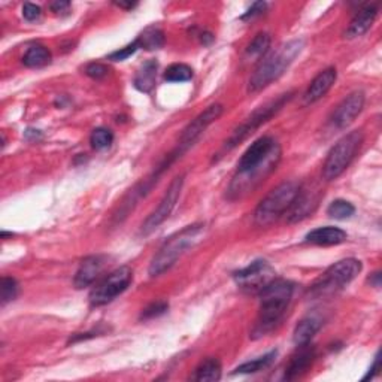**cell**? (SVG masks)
Instances as JSON below:
<instances>
[{
	"mask_svg": "<svg viewBox=\"0 0 382 382\" xmlns=\"http://www.w3.org/2000/svg\"><path fill=\"white\" fill-rule=\"evenodd\" d=\"M294 293V284L287 280H275L266 285L260 294L259 318L251 332L252 339H259L273 332L287 312Z\"/></svg>",
	"mask_w": 382,
	"mask_h": 382,
	"instance_id": "6da1fadb",
	"label": "cell"
},
{
	"mask_svg": "<svg viewBox=\"0 0 382 382\" xmlns=\"http://www.w3.org/2000/svg\"><path fill=\"white\" fill-rule=\"evenodd\" d=\"M305 42L302 39H293L281 45L280 48L263 57V60L251 75L248 83L250 93H259L269 87L276 79H280L288 67L293 64L296 57L302 53Z\"/></svg>",
	"mask_w": 382,
	"mask_h": 382,
	"instance_id": "7a4b0ae2",
	"label": "cell"
},
{
	"mask_svg": "<svg viewBox=\"0 0 382 382\" xmlns=\"http://www.w3.org/2000/svg\"><path fill=\"white\" fill-rule=\"evenodd\" d=\"M205 224L196 223L184 227L178 233L170 236L149 263V276H158L169 271L185 252L193 248L203 236Z\"/></svg>",
	"mask_w": 382,
	"mask_h": 382,
	"instance_id": "3957f363",
	"label": "cell"
},
{
	"mask_svg": "<svg viewBox=\"0 0 382 382\" xmlns=\"http://www.w3.org/2000/svg\"><path fill=\"white\" fill-rule=\"evenodd\" d=\"M300 187L302 185L296 181H285L275 187L256 207V212H254L256 224L268 227L278 221L292 207Z\"/></svg>",
	"mask_w": 382,
	"mask_h": 382,
	"instance_id": "277c9868",
	"label": "cell"
},
{
	"mask_svg": "<svg viewBox=\"0 0 382 382\" xmlns=\"http://www.w3.org/2000/svg\"><path fill=\"white\" fill-rule=\"evenodd\" d=\"M362 269L363 264L357 259H345L334 263L311 285L308 294L311 299H321L336 294L345 285L355 280Z\"/></svg>",
	"mask_w": 382,
	"mask_h": 382,
	"instance_id": "5b68a950",
	"label": "cell"
},
{
	"mask_svg": "<svg viewBox=\"0 0 382 382\" xmlns=\"http://www.w3.org/2000/svg\"><path fill=\"white\" fill-rule=\"evenodd\" d=\"M363 144V133L362 132H351L345 135L338 144L330 149L326 161L322 166V177L327 181L336 179L351 165V161L355 158L358 149Z\"/></svg>",
	"mask_w": 382,
	"mask_h": 382,
	"instance_id": "8992f818",
	"label": "cell"
},
{
	"mask_svg": "<svg viewBox=\"0 0 382 382\" xmlns=\"http://www.w3.org/2000/svg\"><path fill=\"white\" fill-rule=\"evenodd\" d=\"M292 99H293V93H285V95H281L278 99L271 100L266 103V105L254 111L250 117L239 127H236L233 133L230 135V137L226 141L224 149L230 151V149H233L235 146L244 142L247 137H250L254 132L260 129L264 123H268L271 118H273L275 115L280 112Z\"/></svg>",
	"mask_w": 382,
	"mask_h": 382,
	"instance_id": "52a82bcc",
	"label": "cell"
},
{
	"mask_svg": "<svg viewBox=\"0 0 382 382\" xmlns=\"http://www.w3.org/2000/svg\"><path fill=\"white\" fill-rule=\"evenodd\" d=\"M133 281V271L129 266H121V268L115 269L108 276L96 284L93 288L88 299L91 306H105L111 303L115 297H118L124 293Z\"/></svg>",
	"mask_w": 382,
	"mask_h": 382,
	"instance_id": "ba28073f",
	"label": "cell"
},
{
	"mask_svg": "<svg viewBox=\"0 0 382 382\" xmlns=\"http://www.w3.org/2000/svg\"><path fill=\"white\" fill-rule=\"evenodd\" d=\"M280 160H281V146L275 144L269 157L266 158V161L261 166H259L257 169H254L248 173H244V175H239L238 173L235 179L231 181L230 189H228V193L231 194V198L240 199V198H244L245 194H248L250 191H252L254 189L257 187V185H260L276 169L278 163H280Z\"/></svg>",
	"mask_w": 382,
	"mask_h": 382,
	"instance_id": "9c48e42d",
	"label": "cell"
},
{
	"mask_svg": "<svg viewBox=\"0 0 382 382\" xmlns=\"http://www.w3.org/2000/svg\"><path fill=\"white\" fill-rule=\"evenodd\" d=\"M275 269L266 260L252 261L247 268L233 275L240 290L245 293H260L271 281L275 280Z\"/></svg>",
	"mask_w": 382,
	"mask_h": 382,
	"instance_id": "30bf717a",
	"label": "cell"
},
{
	"mask_svg": "<svg viewBox=\"0 0 382 382\" xmlns=\"http://www.w3.org/2000/svg\"><path fill=\"white\" fill-rule=\"evenodd\" d=\"M182 185H184V175L177 177L175 179L170 182V185L168 187L163 198H161L158 206L156 207V210L151 214L148 215V218L144 221L142 228H141L142 235H145V236L149 235L161 223L166 221L168 217L172 214L173 207H175V205H177V202L179 199L181 191H182Z\"/></svg>",
	"mask_w": 382,
	"mask_h": 382,
	"instance_id": "8fae6325",
	"label": "cell"
},
{
	"mask_svg": "<svg viewBox=\"0 0 382 382\" xmlns=\"http://www.w3.org/2000/svg\"><path fill=\"white\" fill-rule=\"evenodd\" d=\"M224 112L223 105H219V103H215V105H211L210 108H206L202 114H199L198 117H196L187 127H185L179 142L177 145V148L184 154L187 153L189 149L199 141V137L205 133V130L210 127L214 121H217L219 117H221Z\"/></svg>",
	"mask_w": 382,
	"mask_h": 382,
	"instance_id": "7c38bea8",
	"label": "cell"
},
{
	"mask_svg": "<svg viewBox=\"0 0 382 382\" xmlns=\"http://www.w3.org/2000/svg\"><path fill=\"white\" fill-rule=\"evenodd\" d=\"M321 200V190L317 187H300L296 199L287 212L288 223H299L314 212Z\"/></svg>",
	"mask_w": 382,
	"mask_h": 382,
	"instance_id": "4fadbf2b",
	"label": "cell"
},
{
	"mask_svg": "<svg viewBox=\"0 0 382 382\" xmlns=\"http://www.w3.org/2000/svg\"><path fill=\"white\" fill-rule=\"evenodd\" d=\"M275 144L276 141H273L271 136H263L257 139V141L244 153V156L240 157L238 163L239 175H244V173H248L254 169H257L259 166H261L266 161V158L269 157Z\"/></svg>",
	"mask_w": 382,
	"mask_h": 382,
	"instance_id": "5bb4252c",
	"label": "cell"
},
{
	"mask_svg": "<svg viewBox=\"0 0 382 382\" xmlns=\"http://www.w3.org/2000/svg\"><path fill=\"white\" fill-rule=\"evenodd\" d=\"M364 107V93L354 91L350 96H346L332 114V124L336 129H345L348 127L357 117L358 114L363 111Z\"/></svg>",
	"mask_w": 382,
	"mask_h": 382,
	"instance_id": "9a60e30c",
	"label": "cell"
},
{
	"mask_svg": "<svg viewBox=\"0 0 382 382\" xmlns=\"http://www.w3.org/2000/svg\"><path fill=\"white\" fill-rule=\"evenodd\" d=\"M108 260L109 259L107 256H100V254H97V256H90L81 261L74 280L75 287L81 290V288H86L95 282L102 275V272L105 271L108 266Z\"/></svg>",
	"mask_w": 382,
	"mask_h": 382,
	"instance_id": "2e32d148",
	"label": "cell"
},
{
	"mask_svg": "<svg viewBox=\"0 0 382 382\" xmlns=\"http://www.w3.org/2000/svg\"><path fill=\"white\" fill-rule=\"evenodd\" d=\"M315 346H312L311 343H305V345H299L297 351L293 354L290 363L285 367V379H296L299 376H302L303 374H306L309 367L312 366L315 360Z\"/></svg>",
	"mask_w": 382,
	"mask_h": 382,
	"instance_id": "e0dca14e",
	"label": "cell"
},
{
	"mask_svg": "<svg viewBox=\"0 0 382 382\" xmlns=\"http://www.w3.org/2000/svg\"><path fill=\"white\" fill-rule=\"evenodd\" d=\"M336 78H338L336 69L334 67L324 69V71L320 72L308 87L305 93V103L309 105V103H315L320 99H322L333 87V84L336 83Z\"/></svg>",
	"mask_w": 382,
	"mask_h": 382,
	"instance_id": "ac0fdd59",
	"label": "cell"
},
{
	"mask_svg": "<svg viewBox=\"0 0 382 382\" xmlns=\"http://www.w3.org/2000/svg\"><path fill=\"white\" fill-rule=\"evenodd\" d=\"M376 15H378V5L370 4L362 8L351 20L350 27L345 32V38L354 39L358 36H363V34L367 33L369 29L372 27V25L376 20Z\"/></svg>",
	"mask_w": 382,
	"mask_h": 382,
	"instance_id": "d6986e66",
	"label": "cell"
},
{
	"mask_svg": "<svg viewBox=\"0 0 382 382\" xmlns=\"http://www.w3.org/2000/svg\"><path fill=\"white\" fill-rule=\"evenodd\" d=\"M346 238H348V235H346L342 228L327 226L309 231L306 235V242L308 244H314L320 247H332L343 244Z\"/></svg>",
	"mask_w": 382,
	"mask_h": 382,
	"instance_id": "ffe728a7",
	"label": "cell"
},
{
	"mask_svg": "<svg viewBox=\"0 0 382 382\" xmlns=\"http://www.w3.org/2000/svg\"><path fill=\"white\" fill-rule=\"evenodd\" d=\"M321 327H322V321H321V318H318L315 315H308V317L302 318L297 322V326L293 333L294 343L297 346L311 343V341L314 339V336L320 332Z\"/></svg>",
	"mask_w": 382,
	"mask_h": 382,
	"instance_id": "44dd1931",
	"label": "cell"
},
{
	"mask_svg": "<svg viewBox=\"0 0 382 382\" xmlns=\"http://www.w3.org/2000/svg\"><path fill=\"white\" fill-rule=\"evenodd\" d=\"M157 69H158V63L156 60L145 62L135 76V81H133L135 87L142 93H151V90L156 86Z\"/></svg>",
	"mask_w": 382,
	"mask_h": 382,
	"instance_id": "7402d4cb",
	"label": "cell"
},
{
	"mask_svg": "<svg viewBox=\"0 0 382 382\" xmlns=\"http://www.w3.org/2000/svg\"><path fill=\"white\" fill-rule=\"evenodd\" d=\"M221 374H223L221 363H219L217 358L210 357L196 367L191 379L199 382H215L221 379Z\"/></svg>",
	"mask_w": 382,
	"mask_h": 382,
	"instance_id": "603a6c76",
	"label": "cell"
},
{
	"mask_svg": "<svg viewBox=\"0 0 382 382\" xmlns=\"http://www.w3.org/2000/svg\"><path fill=\"white\" fill-rule=\"evenodd\" d=\"M50 62H51V53L48 51L46 46L39 43L32 45L26 51L25 57H22V63H25V66L32 69L43 67L46 64H50Z\"/></svg>",
	"mask_w": 382,
	"mask_h": 382,
	"instance_id": "cb8c5ba5",
	"label": "cell"
},
{
	"mask_svg": "<svg viewBox=\"0 0 382 382\" xmlns=\"http://www.w3.org/2000/svg\"><path fill=\"white\" fill-rule=\"evenodd\" d=\"M136 41L139 43V48H144L146 51H156L165 45V33L158 27L151 26L146 27L141 34H139V38Z\"/></svg>",
	"mask_w": 382,
	"mask_h": 382,
	"instance_id": "d4e9b609",
	"label": "cell"
},
{
	"mask_svg": "<svg viewBox=\"0 0 382 382\" xmlns=\"http://www.w3.org/2000/svg\"><path fill=\"white\" fill-rule=\"evenodd\" d=\"M271 48V36L268 33H259L256 34V38L251 41L248 45V48L245 51L247 59L250 60H260L264 54L269 51Z\"/></svg>",
	"mask_w": 382,
	"mask_h": 382,
	"instance_id": "484cf974",
	"label": "cell"
},
{
	"mask_svg": "<svg viewBox=\"0 0 382 382\" xmlns=\"http://www.w3.org/2000/svg\"><path fill=\"white\" fill-rule=\"evenodd\" d=\"M276 351H271L268 354H264L263 357H259L256 358V360L252 362H247L244 364H240L235 369V374H244V375H248V374H257L260 372V370H264L268 369L273 362H275V357H276Z\"/></svg>",
	"mask_w": 382,
	"mask_h": 382,
	"instance_id": "4316f807",
	"label": "cell"
},
{
	"mask_svg": "<svg viewBox=\"0 0 382 382\" xmlns=\"http://www.w3.org/2000/svg\"><path fill=\"white\" fill-rule=\"evenodd\" d=\"M193 78V69L184 63H175L170 64L166 72H165V79L168 83H187Z\"/></svg>",
	"mask_w": 382,
	"mask_h": 382,
	"instance_id": "83f0119b",
	"label": "cell"
},
{
	"mask_svg": "<svg viewBox=\"0 0 382 382\" xmlns=\"http://www.w3.org/2000/svg\"><path fill=\"white\" fill-rule=\"evenodd\" d=\"M355 212V207L353 203L338 199L330 203V206L327 207V214L334 218V219H346L351 218Z\"/></svg>",
	"mask_w": 382,
	"mask_h": 382,
	"instance_id": "f1b7e54d",
	"label": "cell"
},
{
	"mask_svg": "<svg viewBox=\"0 0 382 382\" xmlns=\"http://www.w3.org/2000/svg\"><path fill=\"white\" fill-rule=\"evenodd\" d=\"M112 142H114L112 132L108 129H103V127H99V129L93 130V133L90 136V144L93 148L97 149V151L109 148Z\"/></svg>",
	"mask_w": 382,
	"mask_h": 382,
	"instance_id": "f546056e",
	"label": "cell"
},
{
	"mask_svg": "<svg viewBox=\"0 0 382 382\" xmlns=\"http://www.w3.org/2000/svg\"><path fill=\"white\" fill-rule=\"evenodd\" d=\"M0 299H2V305H6L17 297L18 294V282L11 276H4L2 282H0Z\"/></svg>",
	"mask_w": 382,
	"mask_h": 382,
	"instance_id": "4dcf8cb0",
	"label": "cell"
},
{
	"mask_svg": "<svg viewBox=\"0 0 382 382\" xmlns=\"http://www.w3.org/2000/svg\"><path fill=\"white\" fill-rule=\"evenodd\" d=\"M169 309V303L166 302H154L151 305H148L141 314V320H153L160 315L166 314V311Z\"/></svg>",
	"mask_w": 382,
	"mask_h": 382,
	"instance_id": "1f68e13d",
	"label": "cell"
},
{
	"mask_svg": "<svg viewBox=\"0 0 382 382\" xmlns=\"http://www.w3.org/2000/svg\"><path fill=\"white\" fill-rule=\"evenodd\" d=\"M137 50H139V43H137V41H133L132 43L125 45L124 48H120L118 51H114L112 54H109V60H112V62H123L125 59H129V57L133 55Z\"/></svg>",
	"mask_w": 382,
	"mask_h": 382,
	"instance_id": "d6a6232c",
	"label": "cell"
},
{
	"mask_svg": "<svg viewBox=\"0 0 382 382\" xmlns=\"http://www.w3.org/2000/svg\"><path fill=\"white\" fill-rule=\"evenodd\" d=\"M86 74L93 79H102L109 74V69L103 63H90L86 67Z\"/></svg>",
	"mask_w": 382,
	"mask_h": 382,
	"instance_id": "836d02e7",
	"label": "cell"
},
{
	"mask_svg": "<svg viewBox=\"0 0 382 382\" xmlns=\"http://www.w3.org/2000/svg\"><path fill=\"white\" fill-rule=\"evenodd\" d=\"M22 17L27 21L38 20L41 17V8L33 4H25V6H22Z\"/></svg>",
	"mask_w": 382,
	"mask_h": 382,
	"instance_id": "e575fe53",
	"label": "cell"
},
{
	"mask_svg": "<svg viewBox=\"0 0 382 382\" xmlns=\"http://www.w3.org/2000/svg\"><path fill=\"white\" fill-rule=\"evenodd\" d=\"M266 6H268V4H266V2H256V4H254V5L247 11V13L240 17V18H242V20H248V18L257 17V15H260L261 13H264Z\"/></svg>",
	"mask_w": 382,
	"mask_h": 382,
	"instance_id": "d590c367",
	"label": "cell"
},
{
	"mask_svg": "<svg viewBox=\"0 0 382 382\" xmlns=\"http://www.w3.org/2000/svg\"><path fill=\"white\" fill-rule=\"evenodd\" d=\"M50 8H51L53 13H55V14H66L69 11V8H71V4L63 2V0H59V2H53L50 5Z\"/></svg>",
	"mask_w": 382,
	"mask_h": 382,
	"instance_id": "8d00e7d4",
	"label": "cell"
},
{
	"mask_svg": "<svg viewBox=\"0 0 382 382\" xmlns=\"http://www.w3.org/2000/svg\"><path fill=\"white\" fill-rule=\"evenodd\" d=\"M378 372H379V354H376V357H375V362H374V366L372 367H370V370H369V374L364 376V379H372L375 375H378Z\"/></svg>",
	"mask_w": 382,
	"mask_h": 382,
	"instance_id": "74e56055",
	"label": "cell"
},
{
	"mask_svg": "<svg viewBox=\"0 0 382 382\" xmlns=\"http://www.w3.org/2000/svg\"><path fill=\"white\" fill-rule=\"evenodd\" d=\"M214 39H215L214 34L210 33V32H206V33L200 34V41H202L203 45H211L214 42Z\"/></svg>",
	"mask_w": 382,
	"mask_h": 382,
	"instance_id": "f35d334b",
	"label": "cell"
},
{
	"mask_svg": "<svg viewBox=\"0 0 382 382\" xmlns=\"http://www.w3.org/2000/svg\"><path fill=\"white\" fill-rule=\"evenodd\" d=\"M115 5H117L118 8H123V9H133L137 4H135V2H117V4H115Z\"/></svg>",
	"mask_w": 382,
	"mask_h": 382,
	"instance_id": "ab89813d",
	"label": "cell"
},
{
	"mask_svg": "<svg viewBox=\"0 0 382 382\" xmlns=\"http://www.w3.org/2000/svg\"><path fill=\"white\" fill-rule=\"evenodd\" d=\"M372 278H374V280H369V281L372 282L375 287H379V285H381V273H379V272H375Z\"/></svg>",
	"mask_w": 382,
	"mask_h": 382,
	"instance_id": "60d3db41",
	"label": "cell"
}]
</instances>
